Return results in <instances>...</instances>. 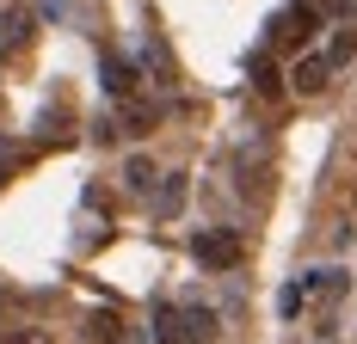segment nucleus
Wrapping results in <instances>:
<instances>
[{"label":"nucleus","instance_id":"nucleus-1","mask_svg":"<svg viewBox=\"0 0 357 344\" xmlns=\"http://www.w3.org/2000/svg\"><path fill=\"white\" fill-rule=\"evenodd\" d=\"M191 258H197L204 271H234V265H241V234H234V228H197V234H191Z\"/></svg>","mask_w":357,"mask_h":344},{"label":"nucleus","instance_id":"nucleus-2","mask_svg":"<svg viewBox=\"0 0 357 344\" xmlns=\"http://www.w3.org/2000/svg\"><path fill=\"white\" fill-rule=\"evenodd\" d=\"M314 31H321V13H314L308 0H296V6H284V13L271 19V37H278L284 49H302V43H308Z\"/></svg>","mask_w":357,"mask_h":344},{"label":"nucleus","instance_id":"nucleus-3","mask_svg":"<svg viewBox=\"0 0 357 344\" xmlns=\"http://www.w3.org/2000/svg\"><path fill=\"white\" fill-rule=\"evenodd\" d=\"M31 25H37V13H31V6L6 0V6H0V56H6V49H19V43L31 37Z\"/></svg>","mask_w":357,"mask_h":344},{"label":"nucleus","instance_id":"nucleus-4","mask_svg":"<svg viewBox=\"0 0 357 344\" xmlns=\"http://www.w3.org/2000/svg\"><path fill=\"white\" fill-rule=\"evenodd\" d=\"M178 332H185V344H215L222 338V320L210 308H178Z\"/></svg>","mask_w":357,"mask_h":344},{"label":"nucleus","instance_id":"nucleus-5","mask_svg":"<svg viewBox=\"0 0 357 344\" xmlns=\"http://www.w3.org/2000/svg\"><path fill=\"white\" fill-rule=\"evenodd\" d=\"M326 80H333V68H326V56H302V62L289 68V86H296V93H308V99L321 93Z\"/></svg>","mask_w":357,"mask_h":344},{"label":"nucleus","instance_id":"nucleus-6","mask_svg":"<svg viewBox=\"0 0 357 344\" xmlns=\"http://www.w3.org/2000/svg\"><path fill=\"white\" fill-rule=\"evenodd\" d=\"M247 80L265 93V99H278V93H284V74H278V62H271L265 49H252V56H247Z\"/></svg>","mask_w":357,"mask_h":344},{"label":"nucleus","instance_id":"nucleus-7","mask_svg":"<svg viewBox=\"0 0 357 344\" xmlns=\"http://www.w3.org/2000/svg\"><path fill=\"white\" fill-rule=\"evenodd\" d=\"M99 74H105V93H111V99H130V93H136V68H130L123 56H105Z\"/></svg>","mask_w":357,"mask_h":344},{"label":"nucleus","instance_id":"nucleus-8","mask_svg":"<svg viewBox=\"0 0 357 344\" xmlns=\"http://www.w3.org/2000/svg\"><path fill=\"white\" fill-rule=\"evenodd\" d=\"M123 338V320H117V313H93V320H86V344H117Z\"/></svg>","mask_w":357,"mask_h":344},{"label":"nucleus","instance_id":"nucleus-9","mask_svg":"<svg viewBox=\"0 0 357 344\" xmlns=\"http://www.w3.org/2000/svg\"><path fill=\"white\" fill-rule=\"evenodd\" d=\"M154 338H160V344H185V332H178V308H154Z\"/></svg>","mask_w":357,"mask_h":344},{"label":"nucleus","instance_id":"nucleus-10","mask_svg":"<svg viewBox=\"0 0 357 344\" xmlns=\"http://www.w3.org/2000/svg\"><path fill=\"white\" fill-rule=\"evenodd\" d=\"M123 178H130L136 191H154V178H160V172H154V160H148V154H136V160L123 166Z\"/></svg>","mask_w":357,"mask_h":344},{"label":"nucleus","instance_id":"nucleus-11","mask_svg":"<svg viewBox=\"0 0 357 344\" xmlns=\"http://www.w3.org/2000/svg\"><path fill=\"white\" fill-rule=\"evenodd\" d=\"M178 203H185V172H173L160 185V215H178Z\"/></svg>","mask_w":357,"mask_h":344},{"label":"nucleus","instance_id":"nucleus-12","mask_svg":"<svg viewBox=\"0 0 357 344\" xmlns=\"http://www.w3.org/2000/svg\"><path fill=\"white\" fill-rule=\"evenodd\" d=\"M351 56H357V37L345 31V25H339V37H333V56H326V68H345Z\"/></svg>","mask_w":357,"mask_h":344},{"label":"nucleus","instance_id":"nucleus-13","mask_svg":"<svg viewBox=\"0 0 357 344\" xmlns=\"http://www.w3.org/2000/svg\"><path fill=\"white\" fill-rule=\"evenodd\" d=\"M123 130H130V136H148V130H154V111H148V104H130V111H123Z\"/></svg>","mask_w":357,"mask_h":344},{"label":"nucleus","instance_id":"nucleus-14","mask_svg":"<svg viewBox=\"0 0 357 344\" xmlns=\"http://www.w3.org/2000/svg\"><path fill=\"white\" fill-rule=\"evenodd\" d=\"M302 308H308V289H302V283H289V289H284V313H289V320H296V313H302Z\"/></svg>","mask_w":357,"mask_h":344},{"label":"nucleus","instance_id":"nucleus-15","mask_svg":"<svg viewBox=\"0 0 357 344\" xmlns=\"http://www.w3.org/2000/svg\"><path fill=\"white\" fill-rule=\"evenodd\" d=\"M13 344H50V338H43V332H31V326H25V332H13Z\"/></svg>","mask_w":357,"mask_h":344}]
</instances>
